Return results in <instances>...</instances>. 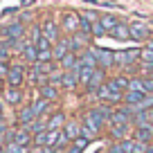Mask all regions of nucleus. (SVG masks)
I'll use <instances>...</instances> for the list:
<instances>
[{
    "mask_svg": "<svg viewBox=\"0 0 153 153\" xmlns=\"http://www.w3.org/2000/svg\"><path fill=\"white\" fill-rule=\"evenodd\" d=\"M144 97H146V92L128 90V92H124V104H126V106H131V108H137V106L144 101Z\"/></svg>",
    "mask_w": 153,
    "mask_h": 153,
    "instance_id": "nucleus-20",
    "label": "nucleus"
},
{
    "mask_svg": "<svg viewBox=\"0 0 153 153\" xmlns=\"http://www.w3.org/2000/svg\"><path fill=\"white\" fill-rule=\"evenodd\" d=\"M36 48H38V50H52V41L43 36V38H41V41L36 43Z\"/></svg>",
    "mask_w": 153,
    "mask_h": 153,
    "instance_id": "nucleus-35",
    "label": "nucleus"
},
{
    "mask_svg": "<svg viewBox=\"0 0 153 153\" xmlns=\"http://www.w3.org/2000/svg\"><path fill=\"white\" fill-rule=\"evenodd\" d=\"M110 36H113L115 41H122V43H124V41H131V25L122 20V23L110 32Z\"/></svg>",
    "mask_w": 153,
    "mask_h": 153,
    "instance_id": "nucleus-18",
    "label": "nucleus"
},
{
    "mask_svg": "<svg viewBox=\"0 0 153 153\" xmlns=\"http://www.w3.org/2000/svg\"><path fill=\"white\" fill-rule=\"evenodd\" d=\"M25 79H27V68H25L23 63H11L9 74H7V79H5L7 86H11V88H23Z\"/></svg>",
    "mask_w": 153,
    "mask_h": 153,
    "instance_id": "nucleus-3",
    "label": "nucleus"
},
{
    "mask_svg": "<svg viewBox=\"0 0 153 153\" xmlns=\"http://www.w3.org/2000/svg\"><path fill=\"white\" fill-rule=\"evenodd\" d=\"M128 90H137V92H146L144 90V76H131Z\"/></svg>",
    "mask_w": 153,
    "mask_h": 153,
    "instance_id": "nucleus-28",
    "label": "nucleus"
},
{
    "mask_svg": "<svg viewBox=\"0 0 153 153\" xmlns=\"http://www.w3.org/2000/svg\"><path fill=\"white\" fill-rule=\"evenodd\" d=\"M20 56H23V61H27V63H36L38 61V48L36 45L32 43V41H29L27 38V43H25V48H23V52H20Z\"/></svg>",
    "mask_w": 153,
    "mask_h": 153,
    "instance_id": "nucleus-17",
    "label": "nucleus"
},
{
    "mask_svg": "<svg viewBox=\"0 0 153 153\" xmlns=\"http://www.w3.org/2000/svg\"><path fill=\"white\" fill-rule=\"evenodd\" d=\"M2 99H5V104H9V106H20L23 104V90H20V88L7 86L5 90H2Z\"/></svg>",
    "mask_w": 153,
    "mask_h": 153,
    "instance_id": "nucleus-14",
    "label": "nucleus"
},
{
    "mask_svg": "<svg viewBox=\"0 0 153 153\" xmlns=\"http://www.w3.org/2000/svg\"><path fill=\"white\" fill-rule=\"evenodd\" d=\"M108 135L115 140V142H122V140H126V137L133 135V124H110Z\"/></svg>",
    "mask_w": 153,
    "mask_h": 153,
    "instance_id": "nucleus-9",
    "label": "nucleus"
},
{
    "mask_svg": "<svg viewBox=\"0 0 153 153\" xmlns=\"http://www.w3.org/2000/svg\"><path fill=\"white\" fill-rule=\"evenodd\" d=\"M76 86H79V74H76L74 70H70V72L63 70V81H61V88H63V90H74Z\"/></svg>",
    "mask_w": 153,
    "mask_h": 153,
    "instance_id": "nucleus-21",
    "label": "nucleus"
},
{
    "mask_svg": "<svg viewBox=\"0 0 153 153\" xmlns=\"http://www.w3.org/2000/svg\"><path fill=\"white\" fill-rule=\"evenodd\" d=\"M63 153H81V151H79V149H76V146H72V144H70V146H68V149H65V151H63Z\"/></svg>",
    "mask_w": 153,
    "mask_h": 153,
    "instance_id": "nucleus-38",
    "label": "nucleus"
},
{
    "mask_svg": "<svg viewBox=\"0 0 153 153\" xmlns=\"http://www.w3.org/2000/svg\"><path fill=\"white\" fill-rule=\"evenodd\" d=\"M59 90H61V88L54 86V83H45V86L38 88V97H43V99H48V101H56L59 97H61Z\"/></svg>",
    "mask_w": 153,
    "mask_h": 153,
    "instance_id": "nucleus-16",
    "label": "nucleus"
},
{
    "mask_svg": "<svg viewBox=\"0 0 153 153\" xmlns=\"http://www.w3.org/2000/svg\"><path fill=\"white\" fill-rule=\"evenodd\" d=\"M25 128H27L32 135L43 133V131H48V117H36V120H34L29 126H25Z\"/></svg>",
    "mask_w": 153,
    "mask_h": 153,
    "instance_id": "nucleus-24",
    "label": "nucleus"
},
{
    "mask_svg": "<svg viewBox=\"0 0 153 153\" xmlns=\"http://www.w3.org/2000/svg\"><path fill=\"white\" fill-rule=\"evenodd\" d=\"M131 137H133V140H137V142L151 144V142H153V124L149 122V124L135 126V128H133V135H131Z\"/></svg>",
    "mask_w": 153,
    "mask_h": 153,
    "instance_id": "nucleus-11",
    "label": "nucleus"
},
{
    "mask_svg": "<svg viewBox=\"0 0 153 153\" xmlns=\"http://www.w3.org/2000/svg\"><path fill=\"white\" fill-rule=\"evenodd\" d=\"M151 144H153V142H151Z\"/></svg>",
    "mask_w": 153,
    "mask_h": 153,
    "instance_id": "nucleus-44",
    "label": "nucleus"
},
{
    "mask_svg": "<svg viewBox=\"0 0 153 153\" xmlns=\"http://www.w3.org/2000/svg\"><path fill=\"white\" fill-rule=\"evenodd\" d=\"M68 117L63 110H54V113L48 115V131H63V126H65Z\"/></svg>",
    "mask_w": 153,
    "mask_h": 153,
    "instance_id": "nucleus-13",
    "label": "nucleus"
},
{
    "mask_svg": "<svg viewBox=\"0 0 153 153\" xmlns=\"http://www.w3.org/2000/svg\"><path fill=\"white\" fill-rule=\"evenodd\" d=\"M131 41L135 43H144V41H151V27H149L144 20H131Z\"/></svg>",
    "mask_w": 153,
    "mask_h": 153,
    "instance_id": "nucleus-4",
    "label": "nucleus"
},
{
    "mask_svg": "<svg viewBox=\"0 0 153 153\" xmlns=\"http://www.w3.org/2000/svg\"><path fill=\"white\" fill-rule=\"evenodd\" d=\"M106 34H108V32H106V27L99 23V20H97V23H92V29H90V36H92V38H104Z\"/></svg>",
    "mask_w": 153,
    "mask_h": 153,
    "instance_id": "nucleus-29",
    "label": "nucleus"
},
{
    "mask_svg": "<svg viewBox=\"0 0 153 153\" xmlns=\"http://www.w3.org/2000/svg\"><path fill=\"white\" fill-rule=\"evenodd\" d=\"M146 48H151V50H153V41H149V43H146Z\"/></svg>",
    "mask_w": 153,
    "mask_h": 153,
    "instance_id": "nucleus-40",
    "label": "nucleus"
},
{
    "mask_svg": "<svg viewBox=\"0 0 153 153\" xmlns=\"http://www.w3.org/2000/svg\"><path fill=\"white\" fill-rule=\"evenodd\" d=\"M97 153H108V151H97Z\"/></svg>",
    "mask_w": 153,
    "mask_h": 153,
    "instance_id": "nucleus-43",
    "label": "nucleus"
},
{
    "mask_svg": "<svg viewBox=\"0 0 153 153\" xmlns=\"http://www.w3.org/2000/svg\"><path fill=\"white\" fill-rule=\"evenodd\" d=\"M0 153H5V146H2V149H0Z\"/></svg>",
    "mask_w": 153,
    "mask_h": 153,
    "instance_id": "nucleus-42",
    "label": "nucleus"
},
{
    "mask_svg": "<svg viewBox=\"0 0 153 153\" xmlns=\"http://www.w3.org/2000/svg\"><path fill=\"white\" fill-rule=\"evenodd\" d=\"M2 108H5V106H2V101H0V115H2Z\"/></svg>",
    "mask_w": 153,
    "mask_h": 153,
    "instance_id": "nucleus-41",
    "label": "nucleus"
},
{
    "mask_svg": "<svg viewBox=\"0 0 153 153\" xmlns=\"http://www.w3.org/2000/svg\"><path fill=\"white\" fill-rule=\"evenodd\" d=\"M16 120H18V126H29V124H32V122L36 120V113H34L32 104H29V106H20Z\"/></svg>",
    "mask_w": 153,
    "mask_h": 153,
    "instance_id": "nucleus-15",
    "label": "nucleus"
},
{
    "mask_svg": "<svg viewBox=\"0 0 153 153\" xmlns=\"http://www.w3.org/2000/svg\"><path fill=\"white\" fill-rule=\"evenodd\" d=\"M7 122H5V117H2V115H0V137H5V133H7Z\"/></svg>",
    "mask_w": 153,
    "mask_h": 153,
    "instance_id": "nucleus-37",
    "label": "nucleus"
},
{
    "mask_svg": "<svg viewBox=\"0 0 153 153\" xmlns=\"http://www.w3.org/2000/svg\"><path fill=\"white\" fill-rule=\"evenodd\" d=\"M88 144H90V140H88V137H83V135H79L76 140H72V146H76L79 151H83V149H86Z\"/></svg>",
    "mask_w": 153,
    "mask_h": 153,
    "instance_id": "nucleus-32",
    "label": "nucleus"
},
{
    "mask_svg": "<svg viewBox=\"0 0 153 153\" xmlns=\"http://www.w3.org/2000/svg\"><path fill=\"white\" fill-rule=\"evenodd\" d=\"M95 95H97V99H99L101 104H110V106L113 104H124V92H120L110 81H106Z\"/></svg>",
    "mask_w": 153,
    "mask_h": 153,
    "instance_id": "nucleus-1",
    "label": "nucleus"
},
{
    "mask_svg": "<svg viewBox=\"0 0 153 153\" xmlns=\"http://www.w3.org/2000/svg\"><path fill=\"white\" fill-rule=\"evenodd\" d=\"M140 61L153 63V50L151 48H142V50H140Z\"/></svg>",
    "mask_w": 153,
    "mask_h": 153,
    "instance_id": "nucleus-30",
    "label": "nucleus"
},
{
    "mask_svg": "<svg viewBox=\"0 0 153 153\" xmlns=\"http://www.w3.org/2000/svg\"><path fill=\"white\" fill-rule=\"evenodd\" d=\"M41 29H43V36L52 41V45L61 38V25H59L54 18H45L43 23H41Z\"/></svg>",
    "mask_w": 153,
    "mask_h": 153,
    "instance_id": "nucleus-8",
    "label": "nucleus"
},
{
    "mask_svg": "<svg viewBox=\"0 0 153 153\" xmlns=\"http://www.w3.org/2000/svg\"><path fill=\"white\" fill-rule=\"evenodd\" d=\"M63 133H65L70 140H76L79 135H81V122H76V120H68V122H65V126H63Z\"/></svg>",
    "mask_w": 153,
    "mask_h": 153,
    "instance_id": "nucleus-22",
    "label": "nucleus"
},
{
    "mask_svg": "<svg viewBox=\"0 0 153 153\" xmlns=\"http://www.w3.org/2000/svg\"><path fill=\"white\" fill-rule=\"evenodd\" d=\"M59 25H61V32H65L68 36H72V34H76L81 29V16L76 14V11H63Z\"/></svg>",
    "mask_w": 153,
    "mask_h": 153,
    "instance_id": "nucleus-2",
    "label": "nucleus"
},
{
    "mask_svg": "<svg viewBox=\"0 0 153 153\" xmlns=\"http://www.w3.org/2000/svg\"><path fill=\"white\" fill-rule=\"evenodd\" d=\"M106 151H108V153H126L124 146H122V142H113L108 149H106Z\"/></svg>",
    "mask_w": 153,
    "mask_h": 153,
    "instance_id": "nucleus-34",
    "label": "nucleus"
},
{
    "mask_svg": "<svg viewBox=\"0 0 153 153\" xmlns=\"http://www.w3.org/2000/svg\"><path fill=\"white\" fill-rule=\"evenodd\" d=\"M72 52V48H70V36H61L56 41V43L52 45V54H54V61H61L63 56H68V54Z\"/></svg>",
    "mask_w": 153,
    "mask_h": 153,
    "instance_id": "nucleus-10",
    "label": "nucleus"
},
{
    "mask_svg": "<svg viewBox=\"0 0 153 153\" xmlns=\"http://www.w3.org/2000/svg\"><path fill=\"white\" fill-rule=\"evenodd\" d=\"M106 81H108V79H106V70H101V68H97V70L92 72V76H90V81H88V86H86V90H88V92H92V95H95V92L99 90V88L104 86Z\"/></svg>",
    "mask_w": 153,
    "mask_h": 153,
    "instance_id": "nucleus-12",
    "label": "nucleus"
},
{
    "mask_svg": "<svg viewBox=\"0 0 153 153\" xmlns=\"http://www.w3.org/2000/svg\"><path fill=\"white\" fill-rule=\"evenodd\" d=\"M133 113L135 110L131 106H115L113 115H110V124H131L133 122Z\"/></svg>",
    "mask_w": 153,
    "mask_h": 153,
    "instance_id": "nucleus-6",
    "label": "nucleus"
},
{
    "mask_svg": "<svg viewBox=\"0 0 153 153\" xmlns=\"http://www.w3.org/2000/svg\"><path fill=\"white\" fill-rule=\"evenodd\" d=\"M27 38H29V41H32L34 45H36L38 41L43 38V29H41V23H36V25H34V27H29V32H27Z\"/></svg>",
    "mask_w": 153,
    "mask_h": 153,
    "instance_id": "nucleus-27",
    "label": "nucleus"
},
{
    "mask_svg": "<svg viewBox=\"0 0 153 153\" xmlns=\"http://www.w3.org/2000/svg\"><path fill=\"white\" fill-rule=\"evenodd\" d=\"M92 48H95V45H92ZM95 56H97V68H101V70L115 68V52H110V50H106V48H95Z\"/></svg>",
    "mask_w": 153,
    "mask_h": 153,
    "instance_id": "nucleus-7",
    "label": "nucleus"
},
{
    "mask_svg": "<svg viewBox=\"0 0 153 153\" xmlns=\"http://www.w3.org/2000/svg\"><path fill=\"white\" fill-rule=\"evenodd\" d=\"M9 59H11V50L7 48L5 43H0V61H5V63H9Z\"/></svg>",
    "mask_w": 153,
    "mask_h": 153,
    "instance_id": "nucleus-33",
    "label": "nucleus"
},
{
    "mask_svg": "<svg viewBox=\"0 0 153 153\" xmlns=\"http://www.w3.org/2000/svg\"><path fill=\"white\" fill-rule=\"evenodd\" d=\"M99 23L101 25H104V27H106V32H113V29L115 27H117V25H120L122 23V20H120V16H115V14H101V18H99Z\"/></svg>",
    "mask_w": 153,
    "mask_h": 153,
    "instance_id": "nucleus-23",
    "label": "nucleus"
},
{
    "mask_svg": "<svg viewBox=\"0 0 153 153\" xmlns=\"http://www.w3.org/2000/svg\"><path fill=\"white\" fill-rule=\"evenodd\" d=\"M32 108L36 113V117H48L50 115V108H52V101L43 99V97H38L36 101H32Z\"/></svg>",
    "mask_w": 153,
    "mask_h": 153,
    "instance_id": "nucleus-19",
    "label": "nucleus"
},
{
    "mask_svg": "<svg viewBox=\"0 0 153 153\" xmlns=\"http://www.w3.org/2000/svg\"><path fill=\"white\" fill-rule=\"evenodd\" d=\"M149 122L153 124V110H149Z\"/></svg>",
    "mask_w": 153,
    "mask_h": 153,
    "instance_id": "nucleus-39",
    "label": "nucleus"
},
{
    "mask_svg": "<svg viewBox=\"0 0 153 153\" xmlns=\"http://www.w3.org/2000/svg\"><path fill=\"white\" fill-rule=\"evenodd\" d=\"M95 70H97V68H86V65H83V68H79V70H76V74H79V86H83V88H86Z\"/></svg>",
    "mask_w": 153,
    "mask_h": 153,
    "instance_id": "nucleus-26",
    "label": "nucleus"
},
{
    "mask_svg": "<svg viewBox=\"0 0 153 153\" xmlns=\"http://www.w3.org/2000/svg\"><path fill=\"white\" fill-rule=\"evenodd\" d=\"M9 68H11V63L0 61V79H7V74H9Z\"/></svg>",
    "mask_w": 153,
    "mask_h": 153,
    "instance_id": "nucleus-36",
    "label": "nucleus"
},
{
    "mask_svg": "<svg viewBox=\"0 0 153 153\" xmlns=\"http://www.w3.org/2000/svg\"><path fill=\"white\" fill-rule=\"evenodd\" d=\"M110 83H113L115 88L120 92H128V83H131V76H124V74H117V76H113V79H108Z\"/></svg>",
    "mask_w": 153,
    "mask_h": 153,
    "instance_id": "nucleus-25",
    "label": "nucleus"
},
{
    "mask_svg": "<svg viewBox=\"0 0 153 153\" xmlns=\"http://www.w3.org/2000/svg\"><path fill=\"white\" fill-rule=\"evenodd\" d=\"M140 61V50H122L115 52V68H133Z\"/></svg>",
    "mask_w": 153,
    "mask_h": 153,
    "instance_id": "nucleus-5",
    "label": "nucleus"
},
{
    "mask_svg": "<svg viewBox=\"0 0 153 153\" xmlns=\"http://www.w3.org/2000/svg\"><path fill=\"white\" fill-rule=\"evenodd\" d=\"M81 18H86V20H90V23H97V20L101 18L99 14H97L95 9H86V11H81Z\"/></svg>",
    "mask_w": 153,
    "mask_h": 153,
    "instance_id": "nucleus-31",
    "label": "nucleus"
}]
</instances>
